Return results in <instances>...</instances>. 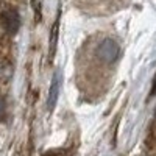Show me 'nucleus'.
<instances>
[{
    "mask_svg": "<svg viewBox=\"0 0 156 156\" xmlns=\"http://www.w3.org/2000/svg\"><path fill=\"white\" fill-rule=\"evenodd\" d=\"M95 53H97V58H98L101 62L111 64V62H114L117 58H119V55H120V47H119V44H117L114 39L108 37V39H103V41L98 44Z\"/></svg>",
    "mask_w": 156,
    "mask_h": 156,
    "instance_id": "obj_1",
    "label": "nucleus"
},
{
    "mask_svg": "<svg viewBox=\"0 0 156 156\" xmlns=\"http://www.w3.org/2000/svg\"><path fill=\"white\" fill-rule=\"evenodd\" d=\"M5 114H6V105H5V100L0 97V120L5 117Z\"/></svg>",
    "mask_w": 156,
    "mask_h": 156,
    "instance_id": "obj_4",
    "label": "nucleus"
},
{
    "mask_svg": "<svg viewBox=\"0 0 156 156\" xmlns=\"http://www.w3.org/2000/svg\"><path fill=\"white\" fill-rule=\"evenodd\" d=\"M0 20H2L3 28L8 33H11V34H14L19 30V27H20V17H19L17 12L12 11V9L5 11L3 14H2V17H0Z\"/></svg>",
    "mask_w": 156,
    "mask_h": 156,
    "instance_id": "obj_2",
    "label": "nucleus"
},
{
    "mask_svg": "<svg viewBox=\"0 0 156 156\" xmlns=\"http://www.w3.org/2000/svg\"><path fill=\"white\" fill-rule=\"evenodd\" d=\"M59 89H61V72H56L53 80L50 84V90H48V109L51 111L55 108L58 97H59Z\"/></svg>",
    "mask_w": 156,
    "mask_h": 156,
    "instance_id": "obj_3",
    "label": "nucleus"
}]
</instances>
